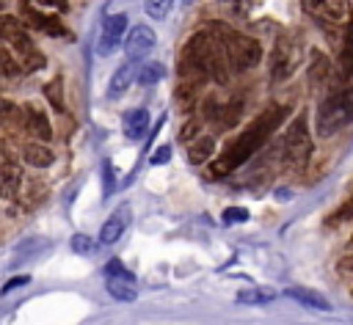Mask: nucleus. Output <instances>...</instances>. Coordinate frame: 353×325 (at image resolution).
Listing matches in <instances>:
<instances>
[{
  "label": "nucleus",
  "mask_w": 353,
  "mask_h": 325,
  "mask_svg": "<svg viewBox=\"0 0 353 325\" xmlns=\"http://www.w3.org/2000/svg\"><path fill=\"white\" fill-rule=\"evenodd\" d=\"M91 248H94V240L88 234H74L72 237V251L74 253H88Z\"/></svg>",
  "instance_id": "cd10ccee"
},
{
  "label": "nucleus",
  "mask_w": 353,
  "mask_h": 325,
  "mask_svg": "<svg viewBox=\"0 0 353 325\" xmlns=\"http://www.w3.org/2000/svg\"><path fill=\"white\" fill-rule=\"evenodd\" d=\"M0 39L8 41L14 47V58H19V72H36L44 66V55L36 50L28 28L22 25V19L17 17H8V14H0Z\"/></svg>",
  "instance_id": "20e7f679"
},
{
  "label": "nucleus",
  "mask_w": 353,
  "mask_h": 325,
  "mask_svg": "<svg viewBox=\"0 0 353 325\" xmlns=\"http://www.w3.org/2000/svg\"><path fill=\"white\" fill-rule=\"evenodd\" d=\"M163 77H165V66L157 63V61L146 63V66L138 72V83H141V85H154V83H160Z\"/></svg>",
  "instance_id": "5701e85b"
},
{
  "label": "nucleus",
  "mask_w": 353,
  "mask_h": 325,
  "mask_svg": "<svg viewBox=\"0 0 353 325\" xmlns=\"http://www.w3.org/2000/svg\"><path fill=\"white\" fill-rule=\"evenodd\" d=\"M309 6L312 8H323V14L331 17V19H342L345 8H347V3H309Z\"/></svg>",
  "instance_id": "bb28decb"
},
{
  "label": "nucleus",
  "mask_w": 353,
  "mask_h": 325,
  "mask_svg": "<svg viewBox=\"0 0 353 325\" xmlns=\"http://www.w3.org/2000/svg\"><path fill=\"white\" fill-rule=\"evenodd\" d=\"M44 245H47V242H41V240H25V242H22V245H19V248H17V256H14V259H11V264H14V267H17V264H19V262H25V259H30V256H33V251H36V248H44Z\"/></svg>",
  "instance_id": "393cba45"
},
{
  "label": "nucleus",
  "mask_w": 353,
  "mask_h": 325,
  "mask_svg": "<svg viewBox=\"0 0 353 325\" xmlns=\"http://www.w3.org/2000/svg\"><path fill=\"white\" fill-rule=\"evenodd\" d=\"M102 179H105V196H110V193L116 190V179H113L110 162H102Z\"/></svg>",
  "instance_id": "7c9ffc66"
},
{
  "label": "nucleus",
  "mask_w": 353,
  "mask_h": 325,
  "mask_svg": "<svg viewBox=\"0 0 353 325\" xmlns=\"http://www.w3.org/2000/svg\"><path fill=\"white\" fill-rule=\"evenodd\" d=\"M22 185V171L14 160L0 165V198H14Z\"/></svg>",
  "instance_id": "4468645a"
},
{
  "label": "nucleus",
  "mask_w": 353,
  "mask_h": 325,
  "mask_svg": "<svg viewBox=\"0 0 353 325\" xmlns=\"http://www.w3.org/2000/svg\"><path fill=\"white\" fill-rule=\"evenodd\" d=\"M19 11H22V17H25V22L33 28V30H41V33H50V36H69V30L55 19V17H50V14H44V11H36V3H19Z\"/></svg>",
  "instance_id": "9b49d317"
},
{
  "label": "nucleus",
  "mask_w": 353,
  "mask_h": 325,
  "mask_svg": "<svg viewBox=\"0 0 353 325\" xmlns=\"http://www.w3.org/2000/svg\"><path fill=\"white\" fill-rule=\"evenodd\" d=\"M124 52H127V61L135 63V61H143L152 50H154V33L149 25H132V30L124 33Z\"/></svg>",
  "instance_id": "6e6552de"
},
{
  "label": "nucleus",
  "mask_w": 353,
  "mask_h": 325,
  "mask_svg": "<svg viewBox=\"0 0 353 325\" xmlns=\"http://www.w3.org/2000/svg\"><path fill=\"white\" fill-rule=\"evenodd\" d=\"M0 74H6V77H17V74H19L17 58H14L8 50H3V47H0Z\"/></svg>",
  "instance_id": "a878e982"
},
{
  "label": "nucleus",
  "mask_w": 353,
  "mask_h": 325,
  "mask_svg": "<svg viewBox=\"0 0 353 325\" xmlns=\"http://www.w3.org/2000/svg\"><path fill=\"white\" fill-rule=\"evenodd\" d=\"M179 74H182V85H196V88H201V83L207 77L215 83L229 80L223 47L207 28L196 30L188 39V44L182 50V61H179Z\"/></svg>",
  "instance_id": "f257e3e1"
},
{
  "label": "nucleus",
  "mask_w": 353,
  "mask_h": 325,
  "mask_svg": "<svg viewBox=\"0 0 353 325\" xmlns=\"http://www.w3.org/2000/svg\"><path fill=\"white\" fill-rule=\"evenodd\" d=\"M8 160H11V157L6 154V146H3V140H0V165H3V162H8Z\"/></svg>",
  "instance_id": "72a5a7b5"
},
{
  "label": "nucleus",
  "mask_w": 353,
  "mask_h": 325,
  "mask_svg": "<svg viewBox=\"0 0 353 325\" xmlns=\"http://www.w3.org/2000/svg\"><path fill=\"white\" fill-rule=\"evenodd\" d=\"M146 127H149V113H146L143 107H135V110H127V113H124L121 129H124V135H127V138H132V140L143 138Z\"/></svg>",
  "instance_id": "2eb2a0df"
},
{
  "label": "nucleus",
  "mask_w": 353,
  "mask_h": 325,
  "mask_svg": "<svg viewBox=\"0 0 353 325\" xmlns=\"http://www.w3.org/2000/svg\"><path fill=\"white\" fill-rule=\"evenodd\" d=\"M124 33H127V14H121V11H119V14H108L105 22H102L99 52H102V55H110V52L121 44Z\"/></svg>",
  "instance_id": "9d476101"
},
{
  "label": "nucleus",
  "mask_w": 353,
  "mask_h": 325,
  "mask_svg": "<svg viewBox=\"0 0 353 325\" xmlns=\"http://www.w3.org/2000/svg\"><path fill=\"white\" fill-rule=\"evenodd\" d=\"M212 151H215V140L212 138H196L190 143V149H188V160L193 165H204L212 157Z\"/></svg>",
  "instance_id": "aec40b11"
},
{
  "label": "nucleus",
  "mask_w": 353,
  "mask_h": 325,
  "mask_svg": "<svg viewBox=\"0 0 353 325\" xmlns=\"http://www.w3.org/2000/svg\"><path fill=\"white\" fill-rule=\"evenodd\" d=\"M284 116H287V107H270V110L259 113V116L221 151V157H218L215 165H212V176H226V174H232L234 168H240L243 162H248L251 154L259 151V149L270 140V135L279 129V124H281Z\"/></svg>",
  "instance_id": "f03ea898"
},
{
  "label": "nucleus",
  "mask_w": 353,
  "mask_h": 325,
  "mask_svg": "<svg viewBox=\"0 0 353 325\" xmlns=\"http://www.w3.org/2000/svg\"><path fill=\"white\" fill-rule=\"evenodd\" d=\"M276 297V292L273 289H245V292H240L237 295V303H248V306H262V303H270Z\"/></svg>",
  "instance_id": "4be33fe9"
},
{
  "label": "nucleus",
  "mask_w": 353,
  "mask_h": 325,
  "mask_svg": "<svg viewBox=\"0 0 353 325\" xmlns=\"http://www.w3.org/2000/svg\"><path fill=\"white\" fill-rule=\"evenodd\" d=\"M0 11H3V3H0Z\"/></svg>",
  "instance_id": "f704fd0d"
},
{
  "label": "nucleus",
  "mask_w": 353,
  "mask_h": 325,
  "mask_svg": "<svg viewBox=\"0 0 353 325\" xmlns=\"http://www.w3.org/2000/svg\"><path fill=\"white\" fill-rule=\"evenodd\" d=\"M168 157H171V146H160L157 151H152L149 162H152V165H165V162H168Z\"/></svg>",
  "instance_id": "2f4dec72"
},
{
  "label": "nucleus",
  "mask_w": 353,
  "mask_h": 325,
  "mask_svg": "<svg viewBox=\"0 0 353 325\" xmlns=\"http://www.w3.org/2000/svg\"><path fill=\"white\" fill-rule=\"evenodd\" d=\"M44 99L58 110V113H63V77L61 74H55L50 83H44Z\"/></svg>",
  "instance_id": "412c9836"
},
{
  "label": "nucleus",
  "mask_w": 353,
  "mask_h": 325,
  "mask_svg": "<svg viewBox=\"0 0 353 325\" xmlns=\"http://www.w3.org/2000/svg\"><path fill=\"white\" fill-rule=\"evenodd\" d=\"M281 157H284V165H290L295 171H301L309 162V157H312V135H309L303 113H298L290 121V127H287V132L281 138Z\"/></svg>",
  "instance_id": "423d86ee"
},
{
  "label": "nucleus",
  "mask_w": 353,
  "mask_h": 325,
  "mask_svg": "<svg viewBox=\"0 0 353 325\" xmlns=\"http://www.w3.org/2000/svg\"><path fill=\"white\" fill-rule=\"evenodd\" d=\"M22 129H25L28 135H33L36 143H50V138H52V124H50V118H47L39 107H33V105H25V107H22Z\"/></svg>",
  "instance_id": "f8f14e48"
},
{
  "label": "nucleus",
  "mask_w": 353,
  "mask_h": 325,
  "mask_svg": "<svg viewBox=\"0 0 353 325\" xmlns=\"http://www.w3.org/2000/svg\"><path fill=\"white\" fill-rule=\"evenodd\" d=\"M22 157H25V162L33 165V168H47V165L55 162V151H52L47 143H28V146L22 149Z\"/></svg>",
  "instance_id": "dca6fc26"
},
{
  "label": "nucleus",
  "mask_w": 353,
  "mask_h": 325,
  "mask_svg": "<svg viewBox=\"0 0 353 325\" xmlns=\"http://www.w3.org/2000/svg\"><path fill=\"white\" fill-rule=\"evenodd\" d=\"M287 297H292V300L301 303V306H312V308H317V311H331V303H328L320 292H312V289L295 286V289H287Z\"/></svg>",
  "instance_id": "f3484780"
},
{
  "label": "nucleus",
  "mask_w": 353,
  "mask_h": 325,
  "mask_svg": "<svg viewBox=\"0 0 353 325\" xmlns=\"http://www.w3.org/2000/svg\"><path fill=\"white\" fill-rule=\"evenodd\" d=\"M295 52H298V50H295V44H292L287 36H279V39H276V44H273V50H270V74H273L276 83L292 74Z\"/></svg>",
  "instance_id": "1a4fd4ad"
},
{
  "label": "nucleus",
  "mask_w": 353,
  "mask_h": 325,
  "mask_svg": "<svg viewBox=\"0 0 353 325\" xmlns=\"http://www.w3.org/2000/svg\"><path fill=\"white\" fill-rule=\"evenodd\" d=\"M130 83H132V66H130V63H121V66L116 69V74L110 77V85H108V96H110V99L121 96V94L130 88Z\"/></svg>",
  "instance_id": "6ab92c4d"
},
{
  "label": "nucleus",
  "mask_w": 353,
  "mask_h": 325,
  "mask_svg": "<svg viewBox=\"0 0 353 325\" xmlns=\"http://www.w3.org/2000/svg\"><path fill=\"white\" fill-rule=\"evenodd\" d=\"M314 66L309 69V77H312V88H317L325 77H328V61L320 55V52H314V61H312Z\"/></svg>",
  "instance_id": "b1692460"
},
{
  "label": "nucleus",
  "mask_w": 353,
  "mask_h": 325,
  "mask_svg": "<svg viewBox=\"0 0 353 325\" xmlns=\"http://www.w3.org/2000/svg\"><path fill=\"white\" fill-rule=\"evenodd\" d=\"M243 220H248V212L240 209V207H229L223 212V223H243Z\"/></svg>",
  "instance_id": "c756f323"
},
{
  "label": "nucleus",
  "mask_w": 353,
  "mask_h": 325,
  "mask_svg": "<svg viewBox=\"0 0 353 325\" xmlns=\"http://www.w3.org/2000/svg\"><path fill=\"white\" fill-rule=\"evenodd\" d=\"M28 281H30V275H17V278H11V281L3 286V295H8L14 286H19V284H28Z\"/></svg>",
  "instance_id": "473e14b6"
},
{
  "label": "nucleus",
  "mask_w": 353,
  "mask_h": 325,
  "mask_svg": "<svg viewBox=\"0 0 353 325\" xmlns=\"http://www.w3.org/2000/svg\"><path fill=\"white\" fill-rule=\"evenodd\" d=\"M204 28L221 41L229 74H243V72H251L254 66H259V61H262V47H259L256 39H251V36H245V33H237V30H232V28L223 25V22H207Z\"/></svg>",
  "instance_id": "7ed1b4c3"
},
{
  "label": "nucleus",
  "mask_w": 353,
  "mask_h": 325,
  "mask_svg": "<svg viewBox=\"0 0 353 325\" xmlns=\"http://www.w3.org/2000/svg\"><path fill=\"white\" fill-rule=\"evenodd\" d=\"M130 220H132L130 207H127V204L116 207V209L110 212V218H108V220L102 223V229H99V242H102V245H113V242H119V237L130 229Z\"/></svg>",
  "instance_id": "ddd939ff"
},
{
  "label": "nucleus",
  "mask_w": 353,
  "mask_h": 325,
  "mask_svg": "<svg viewBox=\"0 0 353 325\" xmlns=\"http://www.w3.org/2000/svg\"><path fill=\"white\" fill-rule=\"evenodd\" d=\"M105 289L110 292V297L121 300V303H132L138 297V286H135V275L119 262L110 259L105 264Z\"/></svg>",
  "instance_id": "0eeeda50"
},
{
  "label": "nucleus",
  "mask_w": 353,
  "mask_h": 325,
  "mask_svg": "<svg viewBox=\"0 0 353 325\" xmlns=\"http://www.w3.org/2000/svg\"><path fill=\"white\" fill-rule=\"evenodd\" d=\"M0 127L22 129V107L14 105L11 99H3V96H0Z\"/></svg>",
  "instance_id": "a211bd4d"
},
{
  "label": "nucleus",
  "mask_w": 353,
  "mask_h": 325,
  "mask_svg": "<svg viewBox=\"0 0 353 325\" xmlns=\"http://www.w3.org/2000/svg\"><path fill=\"white\" fill-rule=\"evenodd\" d=\"M353 118V102H350V91L347 85L345 88H336L331 91L320 107H317V116H314V127H317V135L320 138H331L336 135L339 129H345Z\"/></svg>",
  "instance_id": "39448f33"
},
{
  "label": "nucleus",
  "mask_w": 353,
  "mask_h": 325,
  "mask_svg": "<svg viewBox=\"0 0 353 325\" xmlns=\"http://www.w3.org/2000/svg\"><path fill=\"white\" fill-rule=\"evenodd\" d=\"M143 8H146V14H149V17H154V19H163V17H165V11L171 8V3H154V0H149Z\"/></svg>",
  "instance_id": "c85d7f7f"
}]
</instances>
